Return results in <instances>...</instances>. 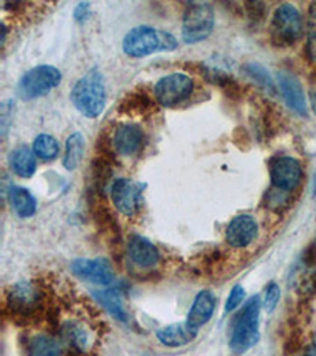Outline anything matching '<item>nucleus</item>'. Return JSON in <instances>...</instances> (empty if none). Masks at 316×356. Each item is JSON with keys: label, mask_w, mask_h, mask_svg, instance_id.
<instances>
[{"label": "nucleus", "mask_w": 316, "mask_h": 356, "mask_svg": "<svg viewBox=\"0 0 316 356\" xmlns=\"http://www.w3.org/2000/svg\"><path fill=\"white\" fill-rule=\"evenodd\" d=\"M177 48L176 38L169 32L160 31L151 26H138L126 32L122 42V49L126 56L147 57L158 51H172Z\"/></svg>", "instance_id": "obj_1"}, {"label": "nucleus", "mask_w": 316, "mask_h": 356, "mask_svg": "<svg viewBox=\"0 0 316 356\" xmlns=\"http://www.w3.org/2000/svg\"><path fill=\"white\" fill-rule=\"evenodd\" d=\"M70 99L76 110L89 119L99 118L106 106V89L99 70H92L73 86Z\"/></svg>", "instance_id": "obj_2"}, {"label": "nucleus", "mask_w": 316, "mask_h": 356, "mask_svg": "<svg viewBox=\"0 0 316 356\" xmlns=\"http://www.w3.org/2000/svg\"><path fill=\"white\" fill-rule=\"evenodd\" d=\"M261 306L263 304L260 302V296H255L245 304L238 315L233 325L231 339H229V346H231L233 352L245 353L247 350L255 347L260 341Z\"/></svg>", "instance_id": "obj_3"}, {"label": "nucleus", "mask_w": 316, "mask_h": 356, "mask_svg": "<svg viewBox=\"0 0 316 356\" xmlns=\"http://www.w3.org/2000/svg\"><path fill=\"white\" fill-rule=\"evenodd\" d=\"M43 293L35 284L18 282L7 291V309L11 317L31 320L42 312Z\"/></svg>", "instance_id": "obj_4"}, {"label": "nucleus", "mask_w": 316, "mask_h": 356, "mask_svg": "<svg viewBox=\"0 0 316 356\" xmlns=\"http://www.w3.org/2000/svg\"><path fill=\"white\" fill-rule=\"evenodd\" d=\"M214 10H212L209 3H190L182 21L183 42L190 44L204 42L206 38H209L212 31H214Z\"/></svg>", "instance_id": "obj_5"}, {"label": "nucleus", "mask_w": 316, "mask_h": 356, "mask_svg": "<svg viewBox=\"0 0 316 356\" xmlns=\"http://www.w3.org/2000/svg\"><path fill=\"white\" fill-rule=\"evenodd\" d=\"M62 81V73L53 65H37L28 70L18 83V95L22 100H33L49 94Z\"/></svg>", "instance_id": "obj_6"}, {"label": "nucleus", "mask_w": 316, "mask_h": 356, "mask_svg": "<svg viewBox=\"0 0 316 356\" xmlns=\"http://www.w3.org/2000/svg\"><path fill=\"white\" fill-rule=\"evenodd\" d=\"M302 16L294 5L283 3L274 11L271 21V35L275 44L291 46L302 35Z\"/></svg>", "instance_id": "obj_7"}, {"label": "nucleus", "mask_w": 316, "mask_h": 356, "mask_svg": "<svg viewBox=\"0 0 316 356\" xmlns=\"http://www.w3.org/2000/svg\"><path fill=\"white\" fill-rule=\"evenodd\" d=\"M193 92V79L185 73H171L160 78L153 94L158 105L172 108L185 102Z\"/></svg>", "instance_id": "obj_8"}, {"label": "nucleus", "mask_w": 316, "mask_h": 356, "mask_svg": "<svg viewBox=\"0 0 316 356\" xmlns=\"http://www.w3.org/2000/svg\"><path fill=\"white\" fill-rule=\"evenodd\" d=\"M272 186L291 193L301 184L302 166L294 157L278 156L271 162Z\"/></svg>", "instance_id": "obj_9"}, {"label": "nucleus", "mask_w": 316, "mask_h": 356, "mask_svg": "<svg viewBox=\"0 0 316 356\" xmlns=\"http://www.w3.org/2000/svg\"><path fill=\"white\" fill-rule=\"evenodd\" d=\"M114 208L126 217L135 216L141 208V186L131 179L120 177L111 187Z\"/></svg>", "instance_id": "obj_10"}, {"label": "nucleus", "mask_w": 316, "mask_h": 356, "mask_svg": "<svg viewBox=\"0 0 316 356\" xmlns=\"http://www.w3.org/2000/svg\"><path fill=\"white\" fill-rule=\"evenodd\" d=\"M72 271L85 282L97 285H111L114 282L113 268L103 258H78L72 263Z\"/></svg>", "instance_id": "obj_11"}, {"label": "nucleus", "mask_w": 316, "mask_h": 356, "mask_svg": "<svg viewBox=\"0 0 316 356\" xmlns=\"http://www.w3.org/2000/svg\"><path fill=\"white\" fill-rule=\"evenodd\" d=\"M277 83L280 94L283 97L286 105H288L292 111L297 113L299 116H307V99L306 92H303L302 84L299 79L288 72H280L277 74Z\"/></svg>", "instance_id": "obj_12"}, {"label": "nucleus", "mask_w": 316, "mask_h": 356, "mask_svg": "<svg viewBox=\"0 0 316 356\" xmlns=\"http://www.w3.org/2000/svg\"><path fill=\"white\" fill-rule=\"evenodd\" d=\"M258 236V222L253 216L240 214L228 223L226 228V243L235 247V249H244L250 245Z\"/></svg>", "instance_id": "obj_13"}, {"label": "nucleus", "mask_w": 316, "mask_h": 356, "mask_svg": "<svg viewBox=\"0 0 316 356\" xmlns=\"http://www.w3.org/2000/svg\"><path fill=\"white\" fill-rule=\"evenodd\" d=\"M217 300L214 293L209 290L199 291L197 298L193 300L192 307H190L187 315V323L194 330H199L201 326H204L212 318V315L215 312Z\"/></svg>", "instance_id": "obj_14"}, {"label": "nucleus", "mask_w": 316, "mask_h": 356, "mask_svg": "<svg viewBox=\"0 0 316 356\" xmlns=\"http://www.w3.org/2000/svg\"><path fill=\"white\" fill-rule=\"evenodd\" d=\"M144 141V134L135 124H124L113 136V145L120 156H135Z\"/></svg>", "instance_id": "obj_15"}, {"label": "nucleus", "mask_w": 316, "mask_h": 356, "mask_svg": "<svg viewBox=\"0 0 316 356\" xmlns=\"http://www.w3.org/2000/svg\"><path fill=\"white\" fill-rule=\"evenodd\" d=\"M198 336V330H194L190 326L187 321L183 323H174L168 325L165 328H160L157 331V339L163 343L165 347L171 348H179L185 347L188 343H192Z\"/></svg>", "instance_id": "obj_16"}, {"label": "nucleus", "mask_w": 316, "mask_h": 356, "mask_svg": "<svg viewBox=\"0 0 316 356\" xmlns=\"http://www.w3.org/2000/svg\"><path fill=\"white\" fill-rule=\"evenodd\" d=\"M128 257L138 266L152 268L160 261V252L155 244L142 236H131L128 241Z\"/></svg>", "instance_id": "obj_17"}, {"label": "nucleus", "mask_w": 316, "mask_h": 356, "mask_svg": "<svg viewBox=\"0 0 316 356\" xmlns=\"http://www.w3.org/2000/svg\"><path fill=\"white\" fill-rule=\"evenodd\" d=\"M10 163H11V170H13V173L19 177H24V179L32 177L37 171L35 152L31 151V149L26 146L15 149V151L11 152Z\"/></svg>", "instance_id": "obj_18"}, {"label": "nucleus", "mask_w": 316, "mask_h": 356, "mask_svg": "<svg viewBox=\"0 0 316 356\" xmlns=\"http://www.w3.org/2000/svg\"><path fill=\"white\" fill-rule=\"evenodd\" d=\"M95 300L106 309L111 317L119 321H128V312L124 306L122 295L117 289H106L101 291H94Z\"/></svg>", "instance_id": "obj_19"}, {"label": "nucleus", "mask_w": 316, "mask_h": 356, "mask_svg": "<svg viewBox=\"0 0 316 356\" xmlns=\"http://www.w3.org/2000/svg\"><path fill=\"white\" fill-rule=\"evenodd\" d=\"M26 356H62V348L54 337L33 334L26 341Z\"/></svg>", "instance_id": "obj_20"}, {"label": "nucleus", "mask_w": 316, "mask_h": 356, "mask_svg": "<svg viewBox=\"0 0 316 356\" xmlns=\"http://www.w3.org/2000/svg\"><path fill=\"white\" fill-rule=\"evenodd\" d=\"M10 203L21 219H28L37 212V200L33 195L24 187H11L10 188Z\"/></svg>", "instance_id": "obj_21"}, {"label": "nucleus", "mask_w": 316, "mask_h": 356, "mask_svg": "<svg viewBox=\"0 0 316 356\" xmlns=\"http://www.w3.org/2000/svg\"><path fill=\"white\" fill-rule=\"evenodd\" d=\"M62 339L74 352H85L89 348V332L78 321H65L62 325Z\"/></svg>", "instance_id": "obj_22"}, {"label": "nucleus", "mask_w": 316, "mask_h": 356, "mask_svg": "<svg viewBox=\"0 0 316 356\" xmlns=\"http://www.w3.org/2000/svg\"><path fill=\"white\" fill-rule=\"evenodd\" d=\"M292 286L301 295L316 291V265L313 261L306 260L302 266L296 268L294 275H292Z\"/></svg>", "instance_id": "obj_23"}, {"label": "nucleus", "mask_w": 316, "mask_h": 356, "mask_svg": "<svg viewBox=\"0 0 316 356\" xmlns=\"http://www.w3.org/2000/svg\"><path fill=\"white\" fill-rule=\"evenodd\" d=\"M84 151H85V138L83 134H72L68 136V140L65 143V154H63V166L67 170H74L78 168L79 163L83 162L84 157Z\"/></svg>", "instance_id": "obj_24"}, {"label": "nucleus", "mask_w": 316, "mask_h": 356, "mask_svg": "<svg viewBox=\"0 0 316 356\" xmlns=\"http://www.w3.org/2000/svg\"><path fill=\"white\" fill-rule=\"evenodd\" d=\"M153 110V100L149 97L146 92L136 90L131 92L120 102V111L128 114H146Z\"/></svg>", "instance_id": "obj_25"}, {"label": "nucleus", "mask_w": 316, "mask_h": 356, "mask_svg": "<svg viewBox=\"0 0 316 356\" xmlns=\"http://www.w3.org/2000/svg\"><path fill=\"white\" fill-rule=\"evenodd\" d=\"M33 152H35V156L42 160H54L57 157V154H59L60 147H59V143L54 136L51 135H46L42 134L35 138V141H33Z\"/></svg>", "instance_id": "obj_26"}, {"label": "nucleus", "mask_w": 316, "mask_h": 356, "mask_svg": "<svg viewBox=\"0 0 316 356\" xmlns=\"http://www.w3.org/2000/svg\"><path fill=\"white\" fill-rule=\"evenodd\" d=\"M244 73L249 76L251 81H255L258 86H261L264 90L271 92L274 94L275 92V83L266 68L260 64H245L244 65Z\"/></svg>", "instance_id": "obj_27"}, {"label": "nucleus", "mask_w": 316, "mask_h": 356, "mask_svg": "<svg viewBox=\"0 0 316 356\" xmlns=\"http://www.w3.org/2000/svg\"><path fill=\"white\" fill-rule=\"evenodd\" d=\"M307 56L316 62V3L310 7L307 24Z\"/></svg>", "instance_id": "obj_28"}, {"label": "nucleus", "mask_w": 316, "mask_h": 356, "mask_svg": "<svg viewBox=\"0 0 316 356\" xmlns=\"http://www.w3.org/2000/svg\"><path fill=\"white\" fill-rule=\"evenodd\" d=\"M111 177V170H109V163L105 159H97L92 163V179L99 188H105L106 182Z\"/></svg>", "instance_id": "obj_29"}, {"label": "nucleus", "mask_w": 316, "mask_h": 356, "mask_svg": "<svg viewBox=\"0 0 316 356\" xmlns=\"http://www.w3.org/2000/svg\"><path fill=\"white\" fill-rule=\"evenodd\" d=\"M266 201H267L269 208L274 211H280L281 208H285V206H288L290 193L280 191V188H277V187H272L267 193Z\"/></svg>", "instance_id": "obj_30"}, {"label": "nucleus", "mask_w": 316, "mask_h": 356, "mask_svg": "<svg viewBox=\"0 0 316 356\" xmlns=\"http://www.w3.org/2000/svg\"><path fill=\"white\" fill-rule=\"evenodd\" d=\"M278 301H280V286L275 282H271L266 286V290H264L263 307L266 309V312H272L274 309L277 307Z\"/></svg>", "instance_id": "obj_31"}, {"label": "nucleus", "mask_w": 316, "mask_h": 356, "mask_svg": "<svg viewBox=\"0 0 316 356\" xmlns=\"http://www.w3.org/2000/svg\"><path fill=\"white\" fill-rule=\"evenodd\" d=\"M244 298H245V290L242 285H235L231 289L228 295V300L225 304V312H233L234 309H238L240 304L244 302Z\"/></svg>", "instance_id": "obj_32"}, {"label": "nucleus", "mask_w": 316, "mask_h": 356, "mask_svg": "<svg viewBox=\"0 0 316 356\" xmlns=\"http://www.w3.org/2000/svg\"><path fill=\"white\" fill-rule=\"evenodd\" d=\"M11 114H13V105H11V102H3L2 103V135L5 136L7 135V130H8V119Z\"/></svg>", "instance_id": "obj_33"}, {"label": "nucleus", "mask_w": 316, "mask_h": 356, "mask_svg": "<svg viewBox=\"0 0 316 356\" xmlns=\"http://www.w3.org/2000/svg\"><path fill=\"white\" fill-rule=\"evenodd\" d=\"M89 13H90V3L88 2L78 3L76 8H74V19L78 22H84L89 18Z\"/></svg>", "instance_id": "obj_34"}, {"label": "nucleus", "mask_w": 316, "mask_h": 356, "mask_svg": "<svg viewBox=\"0 0 316 356\" xmlns=\"http://www.w3.org/2000/svg\"><path fill=\"white\" fill-rule=\"evenodd\" d=\"M301 356H316V332H315V339L310 346L303 350Z\"/></svg>", "instance_id": "obj_35"}, {"label": "nucleus", "mask_w": 316, "mask_h": 356, "mask_svg": "<svg viewBox=\"0 0 316 356\" xmlns=\"http://www.w3.org/2000/svg\"><path fill=\"white\" fill-rule=\"evenodd\" d=\"M315 255H316V243H315Z\"/></svg>", "instance_id": "obj_36"}]
</instances>
